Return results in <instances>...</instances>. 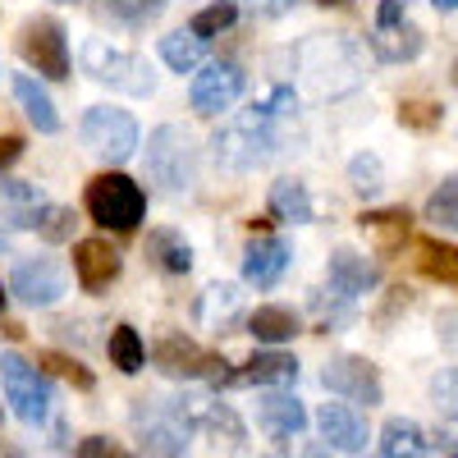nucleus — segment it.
Returning <instances> with one entry per match:
<instances>
[{"mask_svg": "<svg viewBox=\"0 0 458 458\" xmlns=\"http://www.w3.org/2000/svg\"><path fill=\"white\" fill-rule=\"evenodd\" d=\"M229 5H239L248 14H261V19H280V14H289L298 5V0H229Z\"/></svg>", "mask_w": 458, "mask_h": 458, "instance_id": "nucleus-40", "label": "nucleus"}, {"mask_svg": "<svg viewBox=\"0 0 458 458\" xmlns=\"http://www.w3.org/2000/svg\"><path fill=\"white\" fill-rule=\"evenodd\" d=\"M302 458H335L326 445H308V449H302Z\"/></svg>", "mask_w": 458, "mask_h": 458, "instance_id": "nucleus-47", "label": "nucleus"}, {"mask_svg": "<svg viewBox=\"0 0 458 458\" xmlns=\"http://www.w3.org/2000/svg\"><path fill=\"white\" fill-rule=\"evenodd\" d=\"M142 165H147V179L161 188L170 198H183L193 193L198 183V142L183 124H161L147 133V151H142Z\"/></svg>", "mask_w": 458, "mask_h": 458, "instance_id": "nucleus-3", "label": "nucleus"}, {"mask_svg": "<svg viewBox=\"0 0 458 458\" xmlns=\"http://www.w3.org/2000/svg\"><path fill=\"white\" fill-rule=\"evenodd\" d=\"M147 261L165 276H188L193 271V248L179 229H151L147 234Z\"/></svg>", "mask_w": 458, "mask_h": 458, "instance_id": "nucleus-23", "label": "nucleus"}, {"mask_svg": "<svg viewBox=\"0 0 458 458\" xmlns=\"http://www.w3.org/2000/svg\"><path fill=\"white\" fill-rule=\"evenodd\" d=\"M317 427L339 454H362L367 449V417L349 403H321L317 408Z\"/></svg>", "mask_w": 458, "mask_h": 458, "instance_id": "nucleus-17", "label": "nucleus"}, {"mask_svg": "<svg viewBox=\"0 0 458 458\" xmlns=\"http://www.w3.org/2000/svg\"><path fill=\"white\" fill-rule=\"evenodd\" d=\"M449 79H454V88H458V60H454V69H449Z\"/></svg>", "mask_w": 458, "mask_h": 458, "instance_id": "nucleus-52", "label": "nucleus"}, {"mask_svg": "<svg viewBox=\"0 0 458 458\" xmlns=\"http://www.w3.org/2000/svg\"><path fill=\"white\" fill-rule=\"evenodd\" d=\"M431 390H436V399H440L449 412H458V367L445 371V376H436V386H431Z\"/></svg>", "mask_w": 458, "mask_h": 458, "instance_id": "nucleus-43", "label": "nucleus"}, {"mask_svg": "<svg viewBox=\"0 0 458 458\" xmlns=\"http://www.w3.org/2000/svg\"><path fill=\"white\" fill-rule=\"evenodd\" d=\"M79 64H83L88 79L124 92V97H151L157 92V73H151V64L138 51L110 47L106 37H88V42L79 47Z\"/></svg>", "mask_w": 458, "mask_h": 458, "instance_id": "nucleus-4", "label": "nucleus"}, {"mask_svg": "<svg viewBox=\"0 0 458 458\" xmlns=\"http://www.w3.org/2000/svg\"><path fill=\"white\" fill-rule=\"evenodd\" d=\"M358 229L371 239V248L380 257H394V252H403V243L412 234V216L403 207H380V211H362L358 216Z\"/></svg>", "mask_w": 458, "mask_h": 458, "instance_id": "nucleus-21", "label": "nucleus"}, {"mask_svg": "<svg viewBox=\"0 0 458 458\" xmlns=\"http://www.w3.org/2000/svg\"><path fill=\"white\" fill-rule=\"evenodd\" d=\"M19 157H23V138L5 133V138H0V174H5V170H10Z\"/></svg>", "mask_w": 458, "mask_h": 458, "instance_id": "nucleus-44", "label": "nucleus"}, {"mask_svg": "<svg viewBox=\"0 0 458 458\" xmlns=\"http://www.w3.org/2000/svg\"><path fill=\"white\" fill-rule=\"evenodd\" d=\"M293 261V248L276 234H252V243L243 248V280L257 289H276Z\"/></svg>", "mask_w": 458, "mask_h": 458, "instance_id": "nucleus-16", "label": "nucleus"}, {"mask_svg": "<svg viewBox=\"0 0 458 458\" xmlns=\"http://www.w3.org/2000/svg\"><path fill=\"white\" fill-rule=\"evenodd\" d=\"M83 207L92 216V225L101 229H114V234H129V229H138V220L147 216V193L120 170H106L88 183L83 193Z\"/></svg>", "mask_w": 458, "mask_h": 458, "instance_id": "nucleus-5", "label": "nucleus"}, {"mask_svg": "<svg viewBox=\"0 0 458 458\" xmlns=\"http://www.w3.org/2000/svg\"><path fill=\"white\" fill-rule=\"evenodd\" d=\"M42 202H47V193L37 183H28V179H0V211H5L10 220L37 211Z\"/></svg>", "mask_w": 458, "mask_h": 458, "instance_id": "nucleus-33", "label": "nucleus"}, {"mask_svg": "<svg viewBox=\"0 0 458 458\" xmlns=\"http://www.w3.org/2000/svg\"><path fill=\"white\" fill-rule=\"evenodd\" d=\"M317 5H321V10H344L349 0H317Z\"/></svg>", "mask_w": 458, "mask_h": 458, "instance_id": "nucleus-49", "label": "nucleus"}, {"mask_svg": "<svg viewBox=\"0 0 458 458\" xmlns=\"http://www.w3.org/2000/svg\"><path fill=\"white\" fill-rule=\"evenodd\" d=\"M427 449H431V440L412 417H390L380 427V458H427Z\"/></svg>", "mask_w": 458, "mask_h": 458, "instance_id": "nucleus-27", "label": "nucleus"}, {"mask_svg": "<svg viewBox=\"0 0 458 458\" xmlns=\"http://www.w3.org/2000/svg\"><path fill=\"white\" fill-rule=\"evenodd\" d=\"M417 266H422V276H427V280L458 284V248H454V243L417 239Z\"/></svg>", "mask_w": 458, "mask_h": 458, "instance_id": "nucleus-31", "label": "nucleus"}, {"mask_svg": "<svg viewBox=\"0 0 458 458\" xmlns=\"http://www.w3.org/2000/svg\"><path fill=\"white\" fill-rule=\"evenodd\" d=\"M0 386H5L10 408L23 417L28 427L47 422L51 412V386H47V371L28 362L23 353H0Z\"/></svg>", "mask_w": 458, "mask_h": 458, "instance_id": "nucleus-10", "label": "nucleus"}, {"mask_svg": "<svg viewBox=\"0 0 458 458\" xmlns=\"http://www.w3.org/2000/svg\"><path fill=\"white\" fill-rule=\"evenodd\" d=\"M427 220L436 229H454V234H458V174L440 179V188L427 198Z\"/></svg>", "mask_w": 458, "mask_h": 458, "instance_id": "nucleus-35", "label": "nucleus"}, {"mask_svg": "<svg viewBox=\"0 0 458 458\" xmlns=\"http://www.w3.org/2000/svg\"><path fill=\"white\" fill-rule=\"evenodd\" d=\"M183 408H188V417H193V427H202L216 440V449H225L229 458H243L248 454V431H243L239 412L229 408V403L193 394V399H183Z\"/></svg>", "mask_w": 458, "mask_h": 458, "instance_id": "nucleus-15", "label": "nucleus"}, {"mask_svg": "<svg viewBox=\"0 0 458 458\" xmlns=\"http://www.w3.org/2000/svg\"><path fill=\"white\" fill-rule=\"evenodd\" d=\"M321 386L339 399H349V403H367L376 408L380 399H386V390H380V371L376 362L358 358V353H344V358H330L326 371H321Z\"/></svg>", "mask_w": 458, "mask_h": 458, "instance_id": "nucleus-12", "label": "nucleus"}, {"mask_svg": "<svg viewBox=\"0 0 458 458\" xmlns=\"http://www.w3.org/2000/svg\"><path fill=\"white\" fill-rule=\"evenodd\" d=\"M257 422L276 445H289L308 431V408H302L298 394H266L257 408Z\"/></svg>", "mask_w": 458, "mask_h": 458, "instance_id": "nucleus-19", "label": "nucleus"}, {"mask_svg": "<svg viewBox=\"0 0 458 458\" xmlns=\"http://www.w3.org/2000/svg\"><path fill=\"white\" fill-rule=\"evenodd\" d=\"M133 427H138V440H142L147 458H183L188 454L193 417H188L183 399H138Z\"/></svg>", "mask_w": 458, "mask_h": 458, "instance_id": "nucleus-6", "label": "nucleus"}, {"mask_svg": "<svg viewBox=\"0 0 458 458\" xmlns=\"http://www.w3.org/2000/svg\"><path fill=\"white\" fill-rule=\"evenodd\" d=\"M37 367H42V371H51V376H60V380H69V386H79V390H92V386H97V376H92V371H88L79 358L55 353V349L37 353Z\"/></svg>", "mask_w": 458, "mask_h": 458, "instance_id": "nucleus-36", "label": "nucleus"}, {"mask_svg": "<svg viewBox=\"0 0 458 458\" xmlns=\"http://www.w3.org/2000/svg\"><path fill=\"white\" fill-rule=\"evenodd\" d=\"M293 73L317 97H344L362 83V51L344 32H312L293 47Z\"/></svg>", "mask_w": 458, "mask_h": 458, "instance_id": "nucleus-2", "label": "nucleus"}, {"mask_svg": "<svg viewBox=\"0 0 458 458\" xmlns=\"http://www.w3.org/2000/svg\"><path fill=\"white\" fill-rule=\"evenodd\" d=\"M298 330H302L298 312L293 308H280V302H266V308L248 312V335L257 344H289Z\"/></svg>", "mask_w": 458, "mask_h": 458, "instance_id": "nucleus-29", "label": "nucleus"}, {"mask_svg": "<svg viewBox=\"0 0 458 458\" xmlns=\"http://www.w3.org/2000/svg\"><path fill=\"white\" fill-rule=\"evenodd\" d=\"M436 330H440V339L449 344V349H458V308H449V312H440V321H436Z\"/></svg>", "mask_w": 458, "mask_h": 458, "instance_id": "nucleus-45", "label": "nucleus"}, {"mask_svg": "<svg viewBox=\"0 0 458 458\" xmlns=\"http://www.w3.org/2000/svg\"><path fill=\"white\" fill-rule=\"evenodd\" d=\"M243 317V293H239V284H211L202 298H198V321L207 326V330H229Z\"/></svg>", "mask_w": 458, "mask_h": 458, "instance_id": "nucleus-25", "label": "nucleus"}, {"mask_svg": "<svg viewBox=\"0 0 458 458\" xmlns=\"http://www.w3.org/2000/svg\"><path fill=\"white\" fill-rule=\"evenodd\" d=\"M10 225H14V229H32V234H42L47 243H69V239H73V225H79V216H73L69 207L42 202V207L28 211V216H14Z\"/></svg>", "mask_w": 458, "mask_h": 458, "instance_id": "nucleus-28", "label": "nucleus"}, {"mask_svg": "<svg viewBox=\"0 0 458 458\" xmlns=\"http://www.w3.org/2000/svg\"><path fill=\"white\" fill-rule=\"evenodd\" d=\"M436 445L445 458H458V412L440 417V427H436Z\"/></svg>", "mask_w": 458, "mask_h": 458, "instance_id": "nucleus-42", "label": "nucleus"}, {"mask_svg": "<svg viewBox=\"0 0 458 458\" xmlns=\"http://www.w3.org/2000/svg\"><path fill=\"white\" fill-rule=\"evenodd\" d=\"M5 298H10V293H5V284H0V312H5Z\"/></svg>", "mask_w": 458, "mask_h": 458, "instance_id": "nucleus-51", "label": "nucleus"}, {"mask_svg": "<svg viewBox=\"0 0 458 458\" xmlns=\"http://www.w3.org/2000/svg\"><path fill=\"white\" fill-rule=\"evenodd\" d=\"M271 216H276V220H284V225H308V220L317 216L308 183L293 179V174L276 179V183H271Z\"/></svg>", "mask_w": 458, "mask_h": 458, "instance_id": "nucleus-26", "label": "nucleus"}, {"mask_svg": "<svg viewBox=\"0 0 458 458\" xmlns=\"http://www.w3.org/2000/svg\"><path fill=\"white\" fill-rule=\"evenodd\" d=\"M440 120H445V110L436 101H417V97L399 101V124L412 133H431V129H440Z\"/></svg>", "mask_w": 458, "mask_h": 458, "instance_id": "nucleus-38", "label": "nucleus"}, {"mask_svg": "<svg viewBox=\"0 0 458 458\" xmlns=\"http://www.w3.org/2000/svg\"><path fill=\"white\" fill-rule=\"evenodd\" d=\"M69 280H64V266L51 257H23L10 276V293L23 302V308H55L64 298Z\"/></svg>", "mask_w": 458, "mask_h": 458, "instance_id": "nucleus-13", "label": "nucleus"}, {"mask_svg": "<svg viewBox=\"0 0 458 458\" xmlns=\"http://www.w3.org/2000/svg\"><path fill=\"white\" fill-rule=\"evenodd\" d=\"M243 83H248V73L234 60H211V64H202L193 88H188V101H193L198 114H220L243 97Z\"/></svg>", "mask_w": 458, "mask_h": 458, "instance_id": "nucleus-14", "label": "nucleus"}, {"mask_svg": "<svg viewBox=\"0 0 458 458\" xmlns=\"http://www.w3.org/2000/svg\"><path fill=\"white\" fill-rule=\"evenodd\" d=\"M293 110V92L289 88H276L266 101L248 106L243 114H234L225 129H216L211 138V157L225 174H252L257 165H266L280 147V133H276V120Z\"/></svg>", "mask_w": 458, "mask_h": 458, "instance_id": "nucleus-1", "label": "nucleus"}, {"mask_svg": "<svg viewBox=\"0 0 458 458\" xmlns=\"http://www.w3.org/2000/svg\"><path fill=\"white\" fill-rule=\"evenodd\" d=\"M161 60L174 69V73H193V69H202L207 64V37H198L193 28H179V32H170V37H161Z\"/></svg>", "mask_w": 458, "mask_h": 458, "instance_id": "nucleus-30", "label": "nucleus"}, {"mask_svg": "<svg viewBox=\"0 0 458 458\" xmlns=\"http://www.w3.org/2000/svg\"><path fill=\"white\" fill-rule=\"evenodd\" d=\"M73 276H79V284L88 293H97L120 276V252H114L106 239H79L73 243Z\"/></svg>", "mask_w": 458, "mask_h": 458, "instance_id": "nucleus-20", "label": "nucleus"}, {"mask_svg": "<svg viewBox=\"0 0 458 458\" xmlns=\"http://www.w3.org/2000/svg\"><path fill=\"white\" fill-rule=\"evenodd\" d=\"M14 101L23 106V114H28V124L37 129V133H60V114H55V101H51V92L32 79V73H14Z\"/></svg>", "mask_w": 458, "mask_h": 458, "instance_id": "nucleus-24", "label": "nucleus"}, {"mask_svg": "<svg viewBox=\"0 0 458 458\" xmlns=\"http://www.w3.org/2000/svg\"><path fill=\"white\" fill-rule=\"evenodd\" d=\"M106 353H110V362L120 367L124 376H133V371L147 367V344H142V335L133 326H114L110 339H106Z\"/></svg>", "mask_w": 458, "mask_h": 458, "instance_id": "nucleus-32", "label": "nucleus"}, {"mask_svg": "<svg viewBox=\"0 0 458 458\" xmlns=\"http://www.w3.org/2000/svg\"><path fill=\"white\" fill-rule=\"evenodd\" d=\"M298 380V358L293 353H280V349H266V353H252L239 371V386H293Z\"/></svg>", "mask_w": 458, "mask_h": 458, "instance_id": "nucleus-22", "label": "nucleus"}, {"mask_svg": "<svg viewBox=\"0 0 458 458\" xmlns=\"http://www.w3.org/2000/svg\"><path fill=\"white\" fill-rule=\"evenodd\" d=\"M10 252V234H0V257H5Z\"/></svg>", "mask_w": 458, "mask_h": 458, "instance_id": "nucleus-50", "label": "nucleus"}, {"mask_svg": "<svg viewBox=\"0 0 458 458\" xmlns=\"http://www.w3.org/2000/svg\"><path fill=\"white\" fill-rule=\"evenodd\" d=\"M367 47H371V55L380 64H408V60L422 55L427 37H422V28L408 19L403 0H380V5H376V23L367 32Z\"/></svg>", "mask_w": 458, "mask_h": 458, "instance_id": "nucleus-8", "label": "nucleus"}, {"mask_svg": "<svg viewBox=\"0 0 458 458\" xmlns=\"http://www.w3.org/2000/svg\"><path fill=\"white\" fill-rule=\"evenodd\" d=\"M79 458H133V454L120 449L114 440H106V436H88V440L79 445Z\"/></svg>", "mask_w": 458, "mask_h": 458, "instance_id": "nucleus-41", "label": "nucleus"}, {"mask_svg": "<svg viewBox=\"0 0 458 458\" xmlns=\"http://www.w3.org/2000/svg\"><path fill=\"white\" fill-rule=\"evenodd\" d=\"M234 19H239V5H229V0H216V5L198 10L188 28H193L198 37H216V32H225L229 23H234Z\"/></svg>", "mask_w": 458, "mask_h": 458, "instance_id": "nucleus-39", "label": "nucleus"}, {"mask_svg": "<svg viewBox=\"0 0 458 458\" xmlns=\"http://www.w3.org/2000/svg\"><path fill=\"white\" fill-rule=\"evenodd\" d=\"M151 362H157L161 376H174V380H211V386H239V371H229V362L220 353H207L202 344H193L188 335L170 330L157 339L151 349Z\"/></svg>", "mask_w": 458, "mask_h": 458, "instance_id": "nucleus-7", "label": "nucleus"}, {"mask_svg": "<svg viewBox=\"0 0 458 458\" xmlns=\"http://www.w3.org/2000/svg\"><path fill=\"white\" fill-rule=\"evenodd\" d=\"M165 5H170V0H106V10L120 23H129V28H142L151 19H161Z\"/></svg>", "mask_w": 458, "mask_h": 458, "instance_id": "nucleus-37", "label": "nucleus"}, {"mask_svg": "<svg viewBox=\"0 0 458 458\" xmlns=\"http://www.w3.org/2000/svg\"><path fill=\"white\" fill-rule=\"evenodd\" d=\"M271 225H276V216H252V220H248V229H252V234H266Z\"/></svg>", "mask_w": 458, "mask_h": 458, "instance_id": "nucleus-46", "label": "nucleus"}, {"mask_svg": "<svg viewBox=\"0 0 458 458\" xmlns=\"http://www.w3.org/2000/svg\"><path fill=\"white\" fill-rule=\"evenodd\" d=\"M19 55L28 69H37L42 79H55L64 83L69 79V37H64V23L60 19H28L19 28Z\"/></svg>", "mask_w": 458, "mask_h": 458, "instance_id": "nucleus-11", "label": "nucleus"}, {"mask_svg": "<svg viewBox=\"0 0 458 458\" xmlns=\"http://www.w3.org/2000/svg\"><path fill=\"white\" fill-rule=\"evenodd\" d=\"M349 188L358 198H376L380 188H386V165H380L376 151H358L349 161Z\"/></svg>", "mask_w": 458, "mask_h": 458, "instance_id": "nucleus-34", "label": "nucleus"}, {"mask_svg": "<svg viewBox=\"0 0 458 458\" xmlns=\"http://www.w3.org/2000/svg\"><path fill=\"white\" fill-rule=\"evenodd\" d=\"M431 5H436L440 14H454V10H458V0H431Z\"/></svg>", "mask_w": 458, "mask_h": 458, "instance_id": "nucleus-48", "label": "nucleus"}, {"mask_svg": "<svg viewBox=\"0 0 458 458\" xmlns=\"http://www.w3.org/2000/svg\"><path fill=\"white\" fill-rule=\"evenodd\" d=\"M326 276H330V289H339L344 298H353V302L380 284L376 261H367V257L353 252V248H335V252H330V266H326Z\"/></svg>", "mask_w": 458, "mask_h": 458, "instance_id": "nucleus-18", "label": "nucleus"}, {"mask_svg": "<svg viewBox=\"0 0 458 458\" xmlns=\"http://www.w3.org/2000/svg\"><path fill=\"white\" fill-rule=\"evenodd\" d=\"M79 133H83L92 157H101L110 165H124L133 151H138V120H133L129 110H120V106H92L83 114Z\"/></svg>", "mask_w": 458, "mask_h": 458, "instance_id": "nucleus-9", "label": "nucleus"}]
</instances>
